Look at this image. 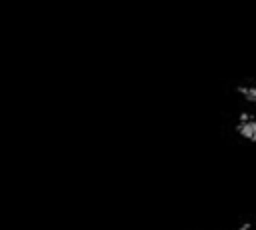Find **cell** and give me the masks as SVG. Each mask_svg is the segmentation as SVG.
<instances>
[{"mask_svg": "<svg viewBox=\"0 0 256 230\" xmlns=\"http://www.w3.org/2000/svg\"><path fill=\"white\" fill-rule=\"evenodd\" d=\"M238 92H240L248 102H254V104H256V88H254V86H240Z\"/></svg>", "mask_w": 256, "mask_h": 230, "instance_id": "6da1fadb", "label": "cell"}, {"mask_svg": "<svg viewBox=\"0 0 256 230\" xmlns=\"http://www.w3.org/2000/svg\"><path fill=\"white\" fill-rule=\"evenodd\" d=\"M230 230H252V224L250 222H244V224H240L236 228H230Z\"/></svg>", "mask_w": 256, "mask_h": 230, "instance_id": "7a4b0ae2", "label": "cell"}]
</instances>
